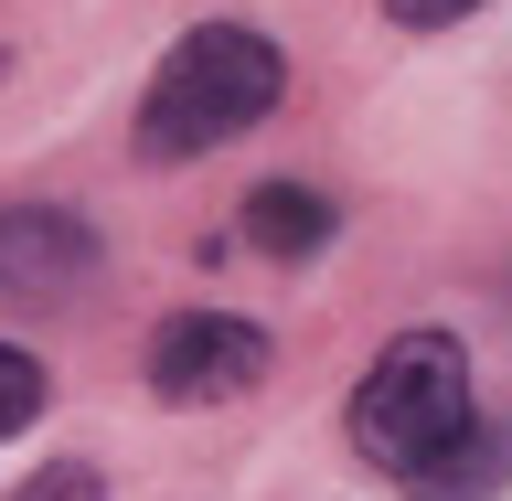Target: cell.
<instances>
[{"label": "cell", "mask_w": 512, "mask_h": 501, "mask_svg": "<svg viewBox=\"0 0 512 501\" xmlns=\"http://www.w3.org/2000/svg\"><path fill=\"white\" fill-rule=\"evenodd\" d=\"M43 395H54V384H43V363H32L22 342H0V438H22L32 416H43Z\"/></svg>", "instance_id": "obj_7"}, {"label": "cell", "mask_w": 512, "mask_h": 501, "mask_svg": "<svg viewBox=\"0 0 512 501\" xmlns=\"http://www.w3.org/2000/svg\"><path fill=\"white\" fill-rule=\"evenodd\" d=\"M480 0H384V22H406V32H448V22H470Z\"/></svg>", "instance_id": "obj_9"}, {"label": "cell", "mask_w": 512, "mask_h": 501, "mask_svg": "<svg viewBox=\"0 0 512 501\" xmlns=\"http://www.w3.org/2000/svg\"><path fill=\"white\" fill-rule=\"evenodd\" d=\"M395 491H406V501H491V491H502V438H491V416H480L470 438H448L427 470H406Z\"/></svg>", "instance_id": "obj_6"}, {"label": "cell", "mask_w": 512, "mask_h": 501, "mask_svg": "<svg viewBox=\"0 0 512 501\" xmlns=\"http://www.w3.org/2000/svg\"><path fill=\"white\" fill-rule=\"evenodd\" d=\"M480 427V395H470V352L448 331H406V342L374 352V374L352 384V448L374 459L384 480L427 470L448 438Z\"/></svg>", "instance_id": "obj_2"}, {"label": "cell", "mask_w": 512, "mask_h": 501, "mask_svg": "<svg viewBox=\"0 0 512 501\" xmlns=\"http://www.w3.org/2000/svg\"><path fill=\"white\" fill-rule=\"evenodd\" d=\"M11 501H107V480H96L86 459H43V470H32Z\"/></svg>", "instance_id": "obj_8"}, {"label": "cell", "mask_w": 512, "mask_h": 501, "mask_svg": "<svg viewBox=\"0 0 512 501\" xmlns=\"http://www.w3.org/2000/svg\"><path fill=\"white\" fill-rule=\"evenodd\" d=\"M246 246L278 256V267H299V256L331 246V203H320L310 182H267V192H246Z\"/></svg>", "instance_id": "obj_5"}, {"label": "cell", "mask_w": 512, "mask_h": 501, "mask_svg": "<svg viewBox=\"0 0 512 501\" xmlns=\"http://www.w3.org/2000/svg\"><path fill=\"white\" fill-rule=\"evenodd\" d=\"M96 288V224L64 203H0V299H75Z\"/></svg>", "instance_id": "obj_4"}, {"label": "cell", "mask_w": 512, "mask_h": 501, "mask_svg": "<svg viewBox=\"0 0 512 501\" xmlns=\"http://www.w3.org/2000/svg\"><path fill=\"white\" fill-rule=\"evenodd\" d=\"M267 331L235 310H182L150 331V395L160 406H235V395H256L267 384Z\"/></svg>", "instance_id": "obj_3"}, {"label": "cell", "mask_w": 512, "mask_h": 501, "mask_svg": "<svg viewBox=\"0 0 512 501\" xmlns=\"http://www.w3.org/2000/svg\"><path fill=\"white\" fill-rule=\"evenodd\" d=\"M288 96V54L246 22H203L160 54L150 96H139V150L150 160H203L224 139H246L256 118H278Z\"/></svg>", "instance_id": "obj_1"}]
</instances>
